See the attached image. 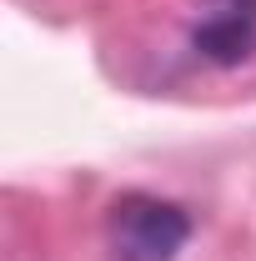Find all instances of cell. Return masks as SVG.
<instances>
[{
	"mask_svg": "<svg viewBox=\"0 0 256 261\" xmlns=\"http://www.w3.org/2000/svg\"><path fill=\"white\" fill-rule=\"evenodd\" d=\"M191 241V216L176 201L126 191L106 211V251L111 261H176Z\"/></svg>",
	"mask_w": 256,
	"mask_h": 261,
	"instance_id": "cell-1",
	"label": "cell"
},
{
	"mask_svg": "<svg viewBox=\"0 0 256 261\" xmlns=\"http://www.w3.org/2000/svg\"><path fill=\"white\" fill-rule=\"evenodd\" d=\"M191 50L211 65H241L256 56V0H201L191 20Z\"/></svg>",
	"mask_w": 256,
	"mask_h": 261,
	"instance_id": "cell-2",
	"label": "cell"
}]
</instances>
